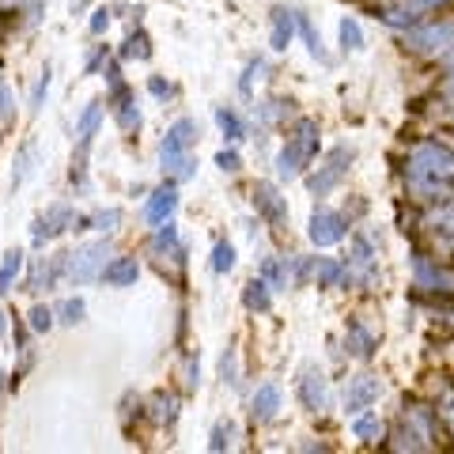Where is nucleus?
<instances>
[{
  "label": "nucleus",
  "instance_id": "obj_14",
  "mask_svg": "<svg viewBox=\"0 0 454 454\" xmlns=\"http://www.w3.org/2000/svg\"><path fill=\"white\" fill-rule=\"evenodd\" d=\"M277 413H280V387L277 382H262L250 397V417H254V424H269Z\"/></svg>",
  "mask_w": 454,
  "mask_h": 454
},
{
  "label": "nucleus",
  "instance_id": "obj_26",
  "mask_svg": "<svg viewBox=\"0 0 454 454\" xmlns=\"http://www.w3.org/2000/svg\"><path fill=\"white\" fill-rule=\"evenodd\" d=\"M114 114H118V125H121L125 133H137V129H140V106L133 103L129 95H125V98H118V103H114Z\"/></svg>",
  "mask_w": 454,
  "mask_h": 454
},
{
  "label": "nucleus",
  "instance_id": "obj_32",
  "mask_svg": "<svg viewBox=\"0 0 454 454\" xmlns=\"http://www.w3.org/2000/svg\"><path fill=\"white\" fill-rule=\"evenodd\" d=\"M340 46L345 50H364V31H360V23L352 16L340 20Z\"/></svg>",
  "mask_w": 454,
  "mask_h": 454
},
{
  "label": "nucleus",
  "instance_id": "obj_46",
  "mask_svg": "<svg viewBox=\"0 0 454 454\" xmlns=\"http://www.w3.org/2000/svg\"><path fill=\"white\" fill-rule=\"evenodd\" d=\"M110 27V8H95L91 12V35H103Z\"/></svg>",
  "mask_w": 454,
  "mask_h": 454
},
{
  "label": "nucleus",
  "instance_id": "obj_1",
  "mask_svg": "<svg viewBox=\"0 0 454 454\" xmlns=\"http://www.w3.org/2000/svg\"><path fill=\"white\" fill-rule=\"evenodd\" d=\"M402 50L413 53V57H439L447 46H454V16L447 20H424L417 27L402 31Z\"/></svg>",
  "mask_w": 454,
  "mask_h": 454
},
{
  "label": "nucleus",
  "instance_id": "obj_30",
  "mask_svg": "<svg viewBox=\"0 0 454 454\" xmlns=\"http://www.w3.org/2000/svg\"><path fill=\"white\" fill-rule=\"evenodd\" d=\"M288 110H292V98H269V103L258 106V118L262 125H277L280 118H288Z\"/></svg>",
  "mask_w": 454,
  "mask_h": 454
},
{
  "label": "nucleus",
  "instance_id": "obj_13",
  "mask_svg": "<svg viewBox=\"0 0 454 454\" xmlns=\"http://www.w3.org/2000/svg\"><path fill=\"white\" fill-rule=\"evenodd\" d=\"M382 447L397 450V454H405V450H413V454H417V450H432L428 439H424L409 420H397L394 428H387V439H382Z\"/></svg>",
  "mask_w": 454,
  "mask_h": 454
},
{
  "label": "nucleus",
  "instance_id": "obj_48",
  "mask_svg": "<svg viewBox=\"0 0 454 454\" xmlns=\"http://www.w3.org/2000/svg\"><path fill=\"white\" fill-rule=\"evenodd\" d=\"M435 95H439V98H447V103H450V98H454V73H447L443 80H439V88H435Z\"/></svg>",
  "mask_w": 454,
  "mask_h": 454
},
{
  "label": "nucleus",
  "instance_id": "obj_23",
  "mask_svg": "<svg viewBox=\"0 0 454 454\" xmlns=\"http://www.w3.org/2000/svg\"><path fill=\"white\" fill-rule=\"evenodd\" d=\"M273 288L262 280V277H254L247 288H243V303H247V310H254V315H265L269 307H273V295H269Z\"/></svg>",
  "mask_w": 454,
  "mask_h": 454
},
{
  "label": "nucleus",
  "instance_id": "obj_51",
  "mask_svg": "<svg viewBox=\"0 0 454 454\" xmlns=\"http://www.w3.org/2000/svg\"><path fill=\"white\" fill-rule=\"evenodd\" d=\"M83 4H88V0H73V12H80Z\"/></svg>",
  "mask_w": 454,
  "mask_h": 454
},
{
  "label": "nucleus",
  "instance_id": "obj_10",
  "mask_svg": "<svg viewBox=\"0 0 454 454\" xmlns=\"http://www.w3.org/2000/svg\"><path fill=\"white\" fill-rule=\"evenodd\" d=\"M345 348H348V356H356V360H372L379 348V333L360 315H352L345 322Z\"/></svg>",
  "mask_w": 454,
  "mask_h": 454
},
{
  "label": "nucleus",
  "instance_id": "obj_21",
  "mask_svg": "<svg viewBox=\"0 0 454 454\" xmlns=\"http://www.w3.org/2000/svg\"><path fill=\"white\" fill-rule=\"evenodd\" d=\"M340 280H345V262H337V258H315V269H310V284H318V288H340Z\"/></svg>",
  "mask_w": 454,
  "mask_h": 454
},
{
  "label": "nucleus",
  "instance_id": "obj_43",
  "mask_svg": "<svg viewBox=\"0 0 454 454\" xmlns=\"http://www.w3.org/2000/svg\"><path fill=\"white\" fill-rule=\"evenodd\" d=\"M46 91H50V65L42 68V76H38V88H35V95H31V114L42 110V98H46Z\"/></svg>",
  "mask_w": 454,
  "mask_h": 454
},
{
  "label": "nucleus",
  "instance_id": "obj_19",
  "mask_svg": "<svg viewBox=\"0 0 454 454\" xmlns=\"http://www.w3.org/2000/svg\"><path fill=\"white\" fill-rule=\"evenodd\" d=\"M160 160H163V175L170 182H186V178H193V170H197L193 152H160Z\"/></svg>",
  "mask_w": 454,
  "mask_h": 454
},
{
  "label": "nucleus",
  "instance_id": "obj_6",
  "mask_svg": "<svg viewBox=\"0 0 454 454\" xmlns=\"http://www.w3.org/2000/svg\"><path fill=\"white\" fill-rule=\"evenodd\" d=\"M307 235H310V243H315V247H333V243H340V239L348 235V220L340 216V212L318 205L315 212H310Z\"/></svg>",
  "mask_w": 454,
  "mask_h": 454
},
{
  "label": "nucleus",
  "instance_id": "obj_49",
  "mask_svg": "<svg viewBox=\"0 0 454 454\" xmlns=\"http://www.w3.org/2000/svg\"><path fill=\"white\" fill-rule=\"evenodd\" d=\"M106 57H110V50H106V46H98V50H95V53L88 57V65H83V68H88V73H95V68H98V65H103V61H106Z\"/></svg>",
  "mask_w": 454,
  "mask_h": 454
},
{
  "label": "nucleus",
  "instance_id": "obj_2",
  "mask_svg": "<svg viewBox=\"0 0 454 454\" xmlns=\"http://www.w3.org/2000/svg\"><path fill=\"white\" fill-rule=\"evenodd\" d=\"M106 258H110V239L83 243L76 254H68V280H73V284H88L95 277H103Z\"/></svg>",
  "mask_w": 454,
  "mask_h": 454
},
{
  "label": "nucleus",
  "instance_id": "obj_28",
  "mask_svg": "<svg viewBox=\"0 0 454 454\" xmlns=\"http://www.w3.org/2000/svg\"><path fill=\"white\" fill-rule=\"evenodd\" d=\"M20 269H23V250H8L4 254V265H0V295H4L12 284H16Z\"/></svg>",
  "mask_w": 454,
  "mask_h": 454
},
{
  "label": "nucleus",
  "instance_id": "obj_52",
  "mask_svg": "<svg viewBox=\"0 0 454 454\" xmlns=\"http://www.w3.org/2000/svg\"><path fill=\"white\" fill-rule=\"evenodd\" d=\"M0 333H4V310H0Z\"/></svg>",
  "mask_w": 454,
  "mask_h": 454
},
{
  "label": "nucleus",
  "instance_id": "obj_42",
  "mask_svg": "<svg viewBox=\"0 0 454 454\" xmlns=\"http://www.w3.org/2000/svg\"><path fill=\"white\" fill-rule=\"evenodd\" d=\"M262 73H265V61H250V65H247V73H243V80H239V91L250 95V91H254V76L262 80Z\"/></svg>",
  "mask_w": 454,
  "mask_h": 454
},
{
  "label": "nucleus",
  "instance_id": "obj_37",
  "mask_svg": "<svg viewBox=\"0 0 454 454\" xmlns=\"http://www.w3.org/2000/svg\"><path fill=\"white\" fill-rule=\"evenodd\" d=\"M220 379L231 382V387L239 382V352H235V345H227V352L220 356Z\"/></svg>",
  "mask_w": 454,
  "mask_h": 454
},
{
  "label": "nucleus",
  "instance_id": "obj_45",
  "mask_svg": "<svg viewBox=\"0 0 454 454\" xmlns=\"http://www.w3.org/2000/svg\"><path fill=\"white\" fill-rule=\"evenodd\" d=\"M148 91H152L155 98H163V103H167L170 95H175V88H170V83H167L163 76H152V80H148Z\"/></svg>",
  "mask_w": 454,
  "mask_h": 454
},
{
  "label": "nucleus",
  "instance_id": "obj_3",
  "mask_svg": "<svg viewBox=\"0 0 454 454\" xmlns=\"http://www.w3.org/2000/svg\"><path fill=\"white\" fill-rule=\"evenodd\" d=\"M352 160H356V152H352L348 145L330 148V152H325V160H322V167H318V175L307 178V190L315 193V197H325L340 178L348 175V163H352Z\"/></svg>",
  "mask_w": 454,
  "mask_h": 454
},
{
  "label": "nucleus",
  "instance_id": "obj_41",
  "mask_svg": "<svg viewBox=\"0 0 454 454\" xmlns=\"http://www.w3.org/2000/svg\"><path fill=\"white\" fill-rule=\"evenodd\" d=\"M53 318H57V315H53L50 307H35V310H31V330H35V333H46L50 325H53Z\"/></svg>",
  "mask_w": 454,
  "mask_h": 454
},
{
  "label": "nucleus",
  "instance_id": "obj_8",
  "mask_svg": "<svg viewBox=\"0 0 454 454\" xmlns=\"http://www.w3.org/2000/svg\"><path fill=\"white\" fill-rule=\"evenodd\" d=\"M379 394H382V379L375 372H360V375H352L348 379V387H345V413H364V409H372L379 402Z\"/></svg>",
  "mask_w": 454,
  "mask_h": 454
},
{
  "label": "nucleus",
  "instance_id": "obj_7",
  "mask_svg": "<svg viewBox=\"0 0 454 454\" xmlns=\"http://www.w3.org/2000/svg\"><path fill=\"white\" fill-rule=\"evenodd\" d=\"M295 394H300V405L307 413H325L330 409V379L318 367H303L300 382H295Z\"/></svg>",
  "mask_w": 454,
  "mask_h": 454
},
{
  "label": "nucleus",
  "instance_id": "obj_12",
  "mask_svg": "<svg viewBox=\"0 0 454 454\" xmlns=\"http://www.w3.org/2000/svg\"><path fill=\"white\" fill-rule=\"evenodd\" d=\"M73 223H76V212L73 208H68V205H53L46 216L35 223V247H42L46 239H57L61 231H68Z\"/></svg>",
  "mask_w": 454,
  "mask_h": 454
},
{
  "label": "nucleus",
  "instance_id": "obj_9",
  "mask_svg": "<svg viewBox=\"0 0 454 454\" xmlns=\"http://www.w3.org/2000/svg\"><path fill=\"white\" fill-rule=\"evenodd\" d=\"M318 137H322V133H318V121H315V118H300V121L292 125L288 145H284V148H288V152L295 155V160H300V163L307 167V163L318 155Z\"/></svg>",
  "mask_w": 454,
  "mask_h": 454
},
{
  "label": "nucleus",
  "instance_id": "obj_35",
  "mask_svg": "<svg viewBox=\"0 0 454 454\" xmlns=\"http://www.w3.org/2000/svg\"><path fill=\"white\" fill-rule=\"evenodd\" d=\"M121 57H137V61H148V57H152V42H148V35H145V31H137L129 42H125Z\"/></svg>",
  "mask_w": 454,
  "mask_h": 454
},
{
  "label": "nucleus",
  "instance_id": "obj_4",
  "mask_svg": "<svg viewBox=\"0 0 454 454\" xmlns=\"http://www.w3.org/2000/svg\"><path fill=\"white\" fill-rule=\"evenodd\" d=\"M250 201L273 231H284V227H288V197H280V190L273 186V182H254Z\"/></svg>",
  "mask_w": 454,
  "mask_h": 454
},
{
  "label": "nucleus",
  "instance_id": "obj_38",
  "mask_svg": "<svg viewBox=\"0 0 454 454\" xmlns=\"http://www.w3.org/2000/svg\"><path fill=\"white\" fill-rule=\"evenodd\" d=\"M31 163H35V145H23L20 148V163H16V170H12V186H20V182L31 175Z\"/></svg>",
  "mask_w": 454,
  "mask_h": 454
},
{
  "label": "nucleus",
  "instance_id": "obj_5",
  "mask_svg": "<svg viewBox=\"0 0 454 454\" xmlns=\"http://www.w3.org/2000/svg\"><path fill=\"white\" fill-rule=\"evenodd\" d=\"M402 420H409L413 428L428 439V447H439L443 439V420H439V409L432 402H420V397H405V409H402Z\"/></svg>",
  "mask_w": 454,
  "mask_h": 454
},
{
  "label": "nucleus",
  "instance_id": "obj_22",
  "mask_svg": "<svg viewBox=\"0 0 454 454\" xmlns=\"http://www.w3.org/2000/svg\"><path fill=\"white\" fill-rule=\"evenodd\" d=\"M148 417H152V424H160V428H167V424H175V420H178V394L160 390V394L152 397Z\"/></svg>",
  "mask_w": 454,
  "mask_h": 454
},
{
  "label": "nucleus",
  "instance_id": "obj_47",
  "mask_svg": "<svg viewBox=\"0 0 454 454\" xmlns=\"http://www.w3.org/2000/svg\"><path fill=\"white\" fill-rule=\"evenodd\" d=\"M197 382H201V364H197V356L186 360V390H197Z\"/></svg>",
  "mask_w": 454,
  "mask_h": 454
},
{
  "label": "nucleus",
  "instance_id": "obj_20",
  "mask_svg": "<svg viewBox=\"0 0 454 454\" xmlns=\"http://www.w3.org/2000/svg\"><path fill=\"white\" fill-rule=\"evenodd\" d=\"M387 428H390L387 420L375 417V413H367V409H364V413H356V424H352V435L364 439L367 447H375V443H382V439H387Z\"/></svg>",
  "mask_w": 454,
  "mask_h": 454
},
{
  "label": "nucleus",
  "instance_id": "obj_31",
  "mask_svg": "<svg viewBox=\"0 0 454 454\" xmlns=\"http://www.w3.org/2000/svg\"><path fill=\"white\" fill-rule=\"evenodd\" d=\"M227 447H235V420H220L216 428H212L208 435V450H227Z\"/></svg>",
  "mask_w": 454,
  "mask_h": 454
},
{
  "label": "nucleus",
  "instance_id": "obj_18",
  "mask_svg": "<svg viewBox=\"0 0 454 454\" xmlns=\"http://www.w3.org/2000/svg\"><path fill=\"white\" fill-rule=\"evenodd\" d=\"M193 145H197V121L193 118H178L167 129L160 152H193Z\"/></svg>",
  "mask_w": 454,
  "mask_h": 454
},
{
  "label": "nucleus",
  "instance_id": "obj_25",
  "mask_svg": "<svg viewBox=\"0 0 454 454\" xmlns=\"http://www.w3.org/2000/svg\"><path fill=\"white\" fill-rule=\"evenodd\" d=\"M98 121H103V103H88L83 106V114H80V121H76V137L80 140H91L95 137V129H98Z\"/></svg>",
  "mask_w": 454,
  "mask_h": 454
},
{
  "label": "nucleus",
  "instance_id": "obj_15",
  "mask_svg": "<svg viewBox=\"0 0 454 454\" xmlns=\"http://www.w3.org/2000/svg\"><path fill=\"white\" fill-rule=\"evenodd\" d=\"M269 20H273V38H269V42H273L277 53H284L292 46L295 31H300V12H292V8L280 4V8H273V16H269Z\"/></svg>",
  "mask_w": 454,
  "mask_h": 454
},
{
  "label": "nucleus",
  "instance_id": "obj_50",
  "mask_svg": "<svg viewBox=\"0 0 454 454\" xmlns=\"http://www.w3.org/2000/svg\"><path fill=\"white\" fill-rule=\"evenodd\" d=\"M435 61H439V68H443V73H454V46H447L443 53L435 57Z\"/></svg>",
  "mask_w": 454,
  "mask_h": 454
},
{
  "label": "nucleus",
  "instance_id": "obj_29",
  "mask_svg": "<svg viewBox=\"0 0 454 454\" xmlns=\"http://www.w3.org/2000/svg\"><path fill=\"white\" fill-rule=\"evenodd\" d=\"M273 167H277V178H280V182H295V178L303 175V163L295 160L288 148H280V152H277V163H273Z\"/></svg>",
  "mask_w": 454,
  "mask_h": 454
},
{
  "label": "nucleus",
  "instance_id": "obj_33",
  "mask_svg": "<svg viewBox=\"0 0 454 454\" xmlns=\"http://www.w3.org/2000/svg\"><path fill=\"white\" fill-rule=\"evenodd\" d=\"M231 269H235V247L216 243L212 247V273H231Z\"/></svg>",
  "mask_w": 454,
  "mask_h": 454
},
{
  "label": "nucleus",
  "instance_id": "obj_40",
  "mask_svg": "<svg viewBox=\"0 0 454 454\" xmlns=\"http://www.w3.org/2000/svg\"><path fill=\"white\" fill-rule=\"evenodd\" d=\"M216 167L223 170V175H239V170H243V155H239L235 148H223L216 155Z\"/></svg>",
  "mask_w": 454,
  "mask_h": 454
},
{
  "label": "nucleus",
  "instance_id": "obj_44",
  "mask_svg": "<svg viewBox=\"0 0 454 454\" xmlns=\"http://www.w3.org/2000/svg\"><path fill=\"white\" fill-rule=\"evenodd\" d=\"M16 118V106H12V91L8 83H0V121H12Z\"/></svg>",
  "mask_w": 454,
  "mask_h": 454
},
{
  "label": "nucleus",
  "instance_id": "obj_27",
  "mask_svg": "<svg viewBox=\"0 0 454 454\" xmlns=\"http://www.w3.org/2000/svg\"><path fill=\"white\" fill-rule=\"evenodd\" d=\"M216 125L223 129V137L231 140V145H235V140H243V137H247V129H243V118H239L235 110H227V106H220V110H216Z\"/></svg>",
  "mask_w": 454,
  "mask_h": 454
},
{
  "label": "nucleus",
  "instance_id": "obj_17",
  "mask_svg": "<svg viewBox=\"0 0 454 454\" xmlns=\"http://www.w3.org/2000/svg\"><path fill=\"white\" fill-rule=\"evenodd\" d=\"M137 277H140V262L129 258V254L110 258L106 269H103V280L110 284V288H129V284H137Z\"/></svg>",
  "mask_w": 454,
  "mask_h": 454
},
{
  "label": "nucleus",
  "instance_id": "obj_36",
  "mask_svg": "<svg viewBox=\"0 0 454 454\" xmlns=\"http://www.w3.org/2000/svg\"><path fill=\"white\" fill-rule=\"evenodd\" d=\"M300 35H303V42H307L310 57H318V61H330V57H325V50H322V38L315 35V27H310L307 16H300Z\"/></svg>",
  "mask_w": 454,
  "mask_h": 454
},
{
  "label": "nucleus",
  "instance_id": "obj_34",
  "mask_svg": "<svg viewBox=\"0 0 454 454\" xmlns=\"http://www.w3.org/2000/svg\"><path fill=\"white\" fill-rule=\"evenodd\" d=\"M53 315L61 318V325H76V322H83V315H88V307H83V300H65Z\"/></svg>",
  "mask_w": 454,
  "mask_h": 454
},
{
  "label": "nucleus",
  "instance_id": "obj_16",
  "mask_svg": "<svg viewBox=\"0 0 454 454\" xmlns=\"http://www.w3.org/2000/svg\"><path fill=\"white\" fill-rule=\"evenodd\" d=\"M175 208H178V190H175V182H167V186H160V190L148 197L145 220H148V223H163V220L175 216Z\"/></svg>",
  "mask_w": 454,
  "mask_h": 454
},
{
  "label": "nucleus",
  "instance_id": "obj_11",
  "mask_svg": "<svg viewBox=\"0 0 454 454\" xmlns=\"http://www.w3.org/2000/svg\"><path fill=\"white\" fill-rule=\"evenodd\" d=\"M148 254H152L155 269H160L167 280L182 284V269H186V247H182V239H178V243H152Z\"/></svg>",
  "mask_w": 454,
  "mask_h": 454
},
{
  "label": "nucleus",
  "instance_id": "obj_39",
  "mask_svg": "<svg viewBox=\"0 0 454 454\" xmlns=\"http://www.w3.org/2000/svg\"><path fill=\"white\" fill-rule=\"evenodd\" d=\"M118 223H121V208H106V212H95L91 216V227L95 231H103V235H110Z\"/></svg>",
  "mask_w": 454,
  "mask_h": 454
},
{
  "label": "nucleus",
  "instance_id": "obj_24",
  "mask_svg": "<svg viewBox=\"0 0 454 454\" xmlns=\"http://www.w3.org/2000/svg\"><path fill=\"white\" fill-rule=\"evenodd\" d=\"M394 8H402V12H409V16H420V20H428L432 12H447V8H454V0H390Z\"/></svg>",
  "mask_w": 454,
  "mask_h": 454
}]
</instances>
